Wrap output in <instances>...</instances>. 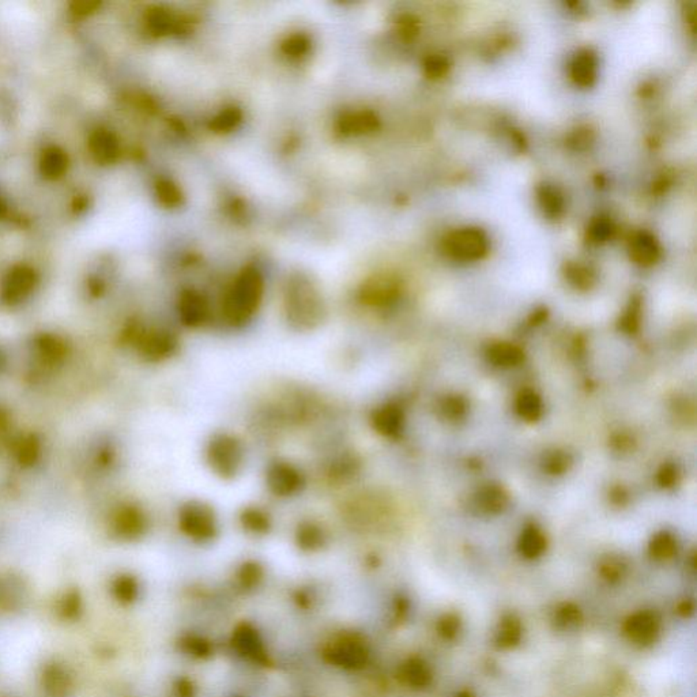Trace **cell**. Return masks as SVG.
<instances>
[{"mask_svg":"<svg viewBox=\"0 0 697 697\" xmlns=\"http://www.w3.org/2000/svg\"><path fill=\"white\" fill-rule=\"evenodd\" d=\"M267 487L279 498H288L299 492L302 487V475L299 470L285 462H275L267 470Z\"/></svg>","mask_w":697,"mask_h":697,"instance_id":"obj_7","label":"cell"},{"mask_svg":"<svg viewBox=\"0 0 697 697\" xmlns=\"http://www.w3.org/2000/svg\"><path fill=\"white\" fill-rule=\"evenodd\" d=\"M439 634L447 639V640H451L453 639L459 629H460V620L456 614L453 613H449V614H444L442 618H440V622H439Z\"/></svg>","mask_w":697,"mask_h":697,"instance_id":"obj_21","label":"cell"},{"mask_svg":"<svg viewBox=\"0 0 697 697\" xmlns=\"http://www.w3.org/2000/svg\"><path fill=\"white\" fill-rule=\"evenodd\" d=\"M624 631L632 643L646 647L656 642L660 631V621L656 613L640 610L625 621Z\"/></svg>","mask_w":697,"mask_h":697,"instance_id":"obj_6","label":"cell"},{"mask_svg":"<svg viewBox=\"0 0 697 697\" xmlns=\"http://www.w3.org/2000/svg\"><path fill=\"white\" fill-rule=\"evenodd\" d=\"M446 249L456 259H478L488 249V239L480 229L464 228L449 235L446 240Z\"/></svg>","mask_w":697,"mask_h":697,"instance_id":"obj_5","label":"cell"},{"mask_svg":"<svg viewBox=\"0 0 697 697\" xmlns=\"http://www.w3.org/2000/svg\"><path fill=\"white\" fill-rule=\"evenodd\" d=\"M233 647L236 648L242 655L252 658V659H260L263 654V645L253 628L249 625H240L235 634H233Z\"/></svg>","mask_w":697,"mask_h":697,"instance_id":"obj_11","label":"cell"},{"mask_svg":"<svg viewBox=\"0 0 697 697\" xmlns=\"http://www.w3.org/2000/svg\"><path fill=\"white\" fill-rule=\"evenodd\" d=\"M556 625L561 629H569L582 621L580 609L575 605H562L557 609L554 616Z\"/></svg>","mask_w":697,"mask_h":697,"instance_id":"obj_18","label":"cell"},{"mask_svg":"<svg viewBox=\"0 0 697 697\" xmlns=\"http://www.w3.org/2000/svg\"><path fill=\"white\" fill-rule=\"evenodd\" d=\"M119 591H120V596L126 599H131L135 596L137 593V586L134 583V580L131 579H124L120 582V586H119Z\"/></svg>","mask_w":697,"mask_h":697,"instance_id":"obj_25","label":"cell"},{"mask_svg":"<svg viewBox=\"0 0 697 697\" xmlns=\"http://www.w3.org/2000/svg\"><path fill=\"white\" fill-rule=\"evenodd\" d=\"M288 319L300 330L313 328L323 317V305L315 289L305 281L291 286L286 297Z\"/></svg>","mask_w":697,"mask_h":697,"instance_id":"obj_2","label":"cell"},{"mask_svg":"<svg viewBox=\"0 0 697 697\" xmlns=\"http://www.w3.org/2000/svg\"><path fill=\"white\" fill-rule=\"evenodd\" d=\"M632 255L639 263H652L658 256V247L652 237L640 235L632 243Z\"/></svg>","mask_w":697,"mask_h":697,"instance_id":"obj_17","label":"cell"},{"mask_svg":"<svg viewBox=\"0 0 697 697\" xmlns=\"http://www.w3.org/2000/svg\"><path fill=\"white\" fill-rule=\"evenodd\" d=\"M116 527L124 537H137L145 527V516L135 508H124L116 518Z\"/></svg>","mask_w":697,"mask_h":697,"instance_id":"obj_15","label":"cell"},{"mask_svg":"<svg viewBox=\"0 0 697 697\" xmlns=\"http://www.w3.org/2000/svg\"><path fill=\"white\" fill-rule=\"evenodd\" d=\"M36 451H37V449L35 447V443L30 440L29 443H26V444L23 446V449H21V460H22V459H23V460H30V459H32V458L37 453Z\"/></svg>","mask_w":697,"mask_h":697,"instance_id":"obj_27","label":"cell"},{"mask_svg":"<svg viewBox=\"0 0 697 697\" xmlns=\"http://www.w3.org/2000/svg\"><path fill=\"white\" fill-rule=\"evenodd\" d=\"M181 530L195 541H208L217 534V519L213 509L198 501H191L180 509Z\"/></svg>","mask_w":697,"mask_h":697,"instance_id":"obj_4","label":"cell"},{"mask_svg":"<svg viewBox=\"0 0 697 697\" xmlns=\"http://www.w3.org/2000/svg\"><path fill=\"white\" fill-rule=\"evenodd\" d=\"M243 572H244V573H243V580H244V583H247V585H252V583H255V582L259 579V575H260L259 568H257L256 565H247V567L244 568V571H243Z\"/></svg>","mask_w":697,"mask_h":697,"instance_id":"obj_26","label":"cell"},{"mask_svg":"<svg viewBox=\"0 0 697 697\" xmlns=\"http://www.w3.org/2000/svg\"><path fill=\"white\" fill-rule=\"evenodd\" d=\"M300 547L304 549H317L323 545L324 542V536L320 527L313 526V524H305L299 529L297 534Z\"/></svg>","mask_w":697,"mask_h":697,"instance_id":"obj_19","label":"cell"},{"mask_svg":"<svg viewBox=\"0 0 697 697\" xmlns=\"http://www.w3.org/2000/svg\"><path fill=\"white\" fill-rule=\"evenodd\" d=\"M523 636V628L520 620L515 614H507L501 618L496 634L498 647L512 648L519 645Z\"/></svg>","mask_w":697,"mask_h":697,"instance_id":"obj_12","label":"cell"},{"mask_svg":"<svg viewBox=\"0 0 697 697\" xmlns=\"http://www.w3.org/2000/svg\"><path fill=\"white\" fill-rule=\"evenodd\" d=\"M207 460L218 475L233 478L243 469L244 449L236 438L230 435H217L208 443Z\"/></svg>","mask_w":697,"mask_h":697,"instance_id":"obj_3","label":"cell"},{"mask_svg":"<svg viewBox=\"0 0 697 697\" xmlns=\"http://www.w3.org/2000/svg\"><path fill=\"white\" fill-rule=\"evenodd\" d=\"M326 656L331 663H335L337 666L357 669L365 665L368 652L360 642L353 639H344L330 646L326 652Z\"/></svg>","mask_w":697,"mask_h":697,"instance_id":"obj_8","label":"cell"},{"mask_svg":"<svg viewBox=\"0 0 697 697\" xmlns=\"http://www.w3.org/2000/svg\"><path fill=\"white\" fill-rule=\"evenodd\" d=\"M544 549V541L537 533H530V536L524 537L522 541V551L527 557H536L538 556Z\"/></svg>","mask_w":697,"mask_h":697,"instance_id":"obj_22","label":"cell"},{"mask_svg":"<svg viewBox=\"0 0 697 697\" xmlns=\"http://www.w3.org/2000/svg\"><path fill=\"white\" fill-rule=\"evenodd\" d=\"M263 284L255 271L244 273L233 285L225 301V316L229 323L243 324L257 309L262 299Z\"/></svg>","mask_w":697,"mask_h":697,"instance_id":"obj_1","label":"cell"},{"mask_svg":"<svg viewBox=\"0 0 697 697\" xmlns=\"http://www.w3.org/2000/svg\"><path fill=\"white\" fill-rule=\"evenodd\" d=\"M177 348V340L168 331H157L144 338L141 350L146 358L159 361L169 357Z\"/></svg>","mask_w":697,"mask_h":697,"instance_id":"obj_9","label":"cell"},{"mask_svg":"<svg viewBox=\"0 0 697 697\" xmlns=\"http://www.w3.org/2000/svg\"><path fill=\"white\" fill-rule=\"evenodd\" d=\"M184 646L191 655H195V656H206L210 652L208 643L199 638H188L184 642Z\"/></svg>","mask_w":697,"mask_h":697,"instance_id":"obj_23","label":"cell"},{"mask_svg":"<svg viewBox=\"0 0 697 697\" xmlns=\"http://www.w3.org/2000/svg\"><path fill=\"white\" fill-rule=\"evenodd\" d=\"M177 689H179V697H191V695H193V692H191V685H190V683H187V681H181V683L179 684Z\"/></svg>","mask_w":697,"mask_h":697,"instance_id":"obj_28","label":"cell"},{"mask_svg":"<svg viewBox=\"0 0 697 697\" xmlns=\"http://www.w3.org/2000/svg\"><path fill=\"white\" fill-rule=\"evenodd\" d=\"M372 422L377 432L386 436H394L402 426V413L395 406H383L373 413Z\"/></svg>","mask_w":697,"mask_h":697,"instance_id":"obj_13","label":"cell"},{"mask_svg":"<svg viewBox=\"0 0 697 697\" xmlns=\"http://www.w3.org/2000/svg\"><path fill=\"white\" fill-rule=\"evenodd\" d=\"M596 72H597V60L594 55L585 52L576 56L572 64V75L579 85L583 86L591 85L593 81L596 79Z\"/></svg>","mask_w":697,"mask_h":697,"instance_id":"obj_16","label":"cell"},{"mask_svg":"<svg viewBox=\"0 0 697 697\" xmlns=\"http://www.w3.org/2000/svg\"><path fill=\"white\" fill-rule=\"evenodd\" d=\"M456 697H473V696H471L470 694H466V692H463V694H459V695H458V696Z\"/></svg>","mask_w":697,"mask_h":697,"instance_id":"obj_29","label":"cell"},{"mask_svg":"<svg viewBox=\"0 0 697 697\" xmlns=\"http://www.w3.org/2000/svg\"><path fill=\"white\" fill-rule=\"evenodd\" d=\"M179 313L181 320L188 326H198L203 323L207 315V306L198 295L190 293L180 300Z\"/></svg>","mask_w":697,"mask_h":697,"instance_id":"obj_14","label":"cell"},{"mask_svg":"<svg viewBox=\"0 0 697 697\" xmlns=\"http://www.w3.org/2000/svg\"><path fill=\"white\" fill-rule=\"evenodd\" d=\"M242 520H243L244 526L253 533H264L270 526V520H268L267 515H264L259 509H247L243 513Z\"/></svg>","mask_w":697,"mask_h":697,"instance_id":"obj_20","label":"cell"},{"mask_svg":"<svg viewBox=\"0 0 697 697\" xmlns=\"http://www.w3.org/2000/svg\"><path fill=\"white\" fill-rule=\"evenodd\" d=\"M402 681L411 688H425L432 681V671L426 662L420 658H411L406 660L400 667Z\"/></svg>","mask_w":697,"mask_h":697,"instance_id":"obj_10","label":"cell"},{"mask_svg":"<svg viewBox=\"0 0 697 697\" xmlns=\"http://www.w3.org/2000/svg\"><path fill=\"white\" fill-rule=\"evenodd\" d=\"M673 542L669 541V540H662L659 542H656L654 547H652V551L655 553L656 557H669L671 553H673Z\"/></svg>","mask_w":697,"mask_h":697,"instance_id":"obj_24","label":"cell"}]
</instances>
